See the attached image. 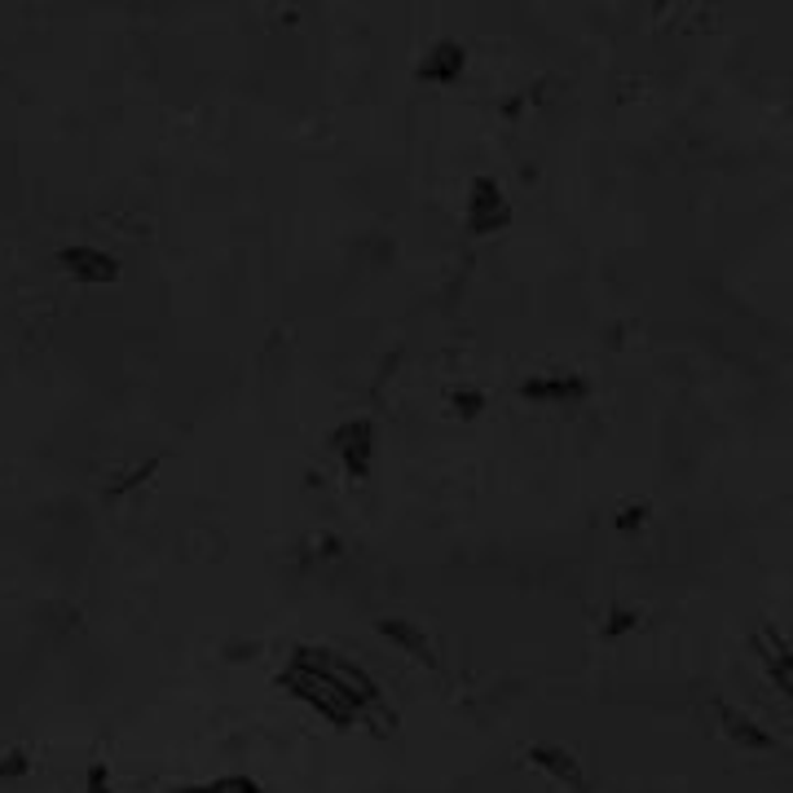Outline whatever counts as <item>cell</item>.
Returning <instances> with one entry per match:
<instances>
[{
    "label": "cell",
    "instance_id": "obj_3",
    "mask_svg": "<svg viewBox=\"0 0 793 793\" xmlns=\"http://www.w3.org/2000/svg\"><path fill=\"white\" fill-rule=\"evenodd\" d=\"M771 679L793 696V639H784V644L771 653Z\"/></svg>",
    "mask_w": 793,
    "mask_h": 793
},
{
    "label": "cell",
    "instance_id": "obj_2",
    "mask_svg": "<svg viewBox=\"0 0 793 793\" xmlns=\"http://www.w3.org/2000/svg\"><path fill=\"white\" fill-rule=\"evenodd\" d=\"M168 793H260V784H251L247 775H220V780H203V784H181Z\"/></svg>",
    "mask_w": 793,
    "mask_h": 793
},
{
    "label": "cell",
    "instance_id": "obj_1",
    "mask_svg": "<svg viewBox=\"0 0 793 793\" xmlns=\"http://www.w3.org/2000/svg\"><path fill=\"white\" fill-rule=\"evenodd\" d=\"M283 688L331 727H375L388 710L379 679L331 644H301L283 666Z\"/></svg>",
    "mask_w": 793,
    "mask_h": 793
}]
</instances>
